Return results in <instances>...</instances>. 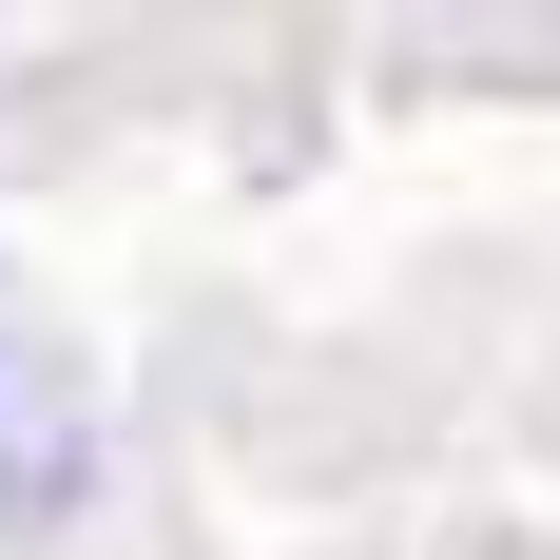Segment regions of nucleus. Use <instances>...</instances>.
<instances>
[{
	"instance_id": "nucleus-1",
	"label": "nucleus",
	"mask_w": 560,
	"mask_h": 560,
	"mask_svg": "<svg viewBox=\"0 0 560 560\" xmlns=\"http://www.w3.org/2000/svg\"><path fill=\"white\" fill-rule=\"evenodd\" d=\"M78 483H97V406H78L58 329L0 290V522H20V541H58V522H78Z\"/></svg>"
}]
</instances>
